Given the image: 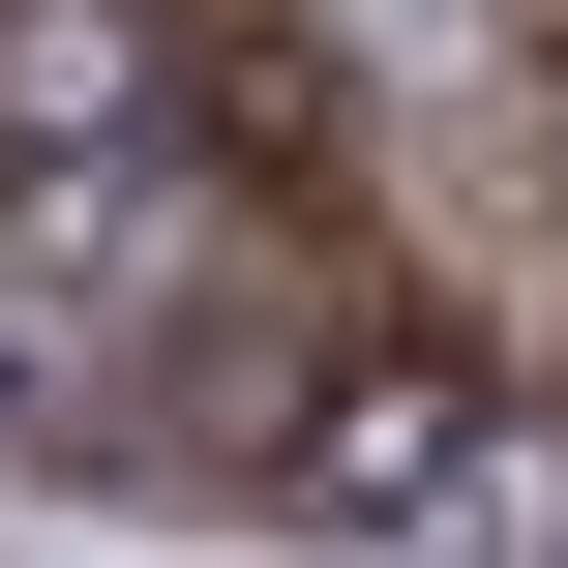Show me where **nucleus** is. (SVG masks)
Returning <instances> with one entry per match:
<instances>
[{"label":"nucleus","mask_w":568,"mask_h":568,"mask_svg":"<svg viewBox=\"0 0 568 568\" xmlns=\"http://www.w3.org/2000/svg\"><path fill=\"white\" fill-rule=\"evenodd\" d=\"M270 509H300V539H389V568H509L539 419L479 389V329H329L300 419H270Z\"/></svg>","instance_id":"f257e3e1"}]
</instances>
